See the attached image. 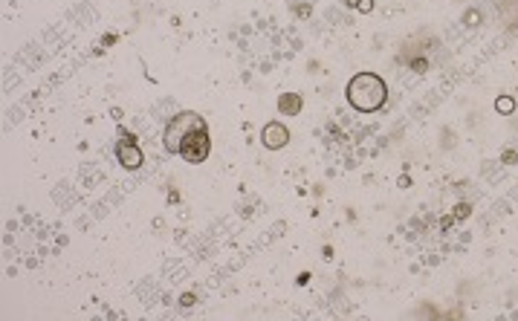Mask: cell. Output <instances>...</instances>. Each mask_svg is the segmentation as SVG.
<instances>
[{"instance_id":"cell-2","label":"cell","mask_w":518,"mask_h":321,"mask_svg":"<svg viewBox=\"0 0 518 321\" xmlns=\"http://www.w3.org/2000/svg\"><path fill=\"white\" fill-rule=\"evenodd\" d=\"M203 125H206V119L200 113H194V110H180L177 116H171V122L165 125L163 134L165 154L180 157V145L186 142V136H191L197 128H203Z\"/></svg>"},{"instance_id":"cell-9","label":"cell","mask_w":518,"mask_h":321,"mask_svg":"<svg viewBox=\"0 0 518 321\" xmlns=\"http://www.w3.org/2000/svg\"><path fill=\"white\" fill-rule=\"evenodd\" d=\"M455 217H469V206L461 203V206H458V212H455Z\"/></svg>"},{"instance_id":"cell-10","label":"cell","mask_w":518,"mask_h":321,"mask_svg":"<svg viewBox=\"0 0 518 321\" xmlns=\"http://www.w3.org/2000/svg\"><path fill=\"white\" fill-rule=\"evenodd\" d=\"M345 6H351V9H356V6H359V0H345Z\"/></svg>"},{"instance_id":"cell-3","label":"cell","mask_w":518,"mask_h":321,"mask_svg":"<svg viewBox=\"0 0 518 321\" xmlns=\"http://www.w3.org/2000/svg\"><path fill=\"white\" fill-rule=\"evenodd\" d=\"M212 154V134H209V125L197 128L194 134L186 136V142L180 145V160H186L189 165H200V162L209 160Z\"/></svg>"},{"instance_id":"cell-7","label":"cell","mask_w":518,"mask_h":321,"mask_svg":"<svg viewBox=\"0 0 518 321\" xmlns=\"http://www.w3.org/2000/svg\"><path fill=\"white\" fill-rule=\"evenodd\" d=\"M495 110L504 113V116L513 113V110H516V99H513V96H498V99H495Z\"/></svg>"},{"instance_id":"cell-6","label":"cell","mask_w":518,"mask_h":321,"mask_svg":"<svg viewBox=\"0 0 518 321\" xmlns=\"http://www.w3.org/2000/svg\"><path fill=\"white\" fill-rule=\"evenodd\" d=\"M301 107H304L301 93H281V99H278V110H281V116H299Z\"/></svg>"},{"instance_id":"cell-1","label":"cell","mask_w":518,"mask_h":321,"mask_svg":"<svg viewBox=\"0 0 518 321\" xmlns=\"http://www.w3.org/2000/svg\"><path fill=\"white\" fill-rule=\"evenodd\" d=\"M345 99H348V105L354 107V110H359V113H377V110H382L385 102H388V87H385L382 76L362 70V73H356V76H351V81H348Z\"/></svg>"},{"instance_id":"cell-4","label":"cell","mask_w":518,"mask_h":321,"mask_svg":"<svg viewBox=\"0 0 518 321\" xmlns=\"http://www.w3.org/2000/svg\"><path fill=\"white\" fill-rule=\"evenodd\" d=\"M116 160L122 168H128V171H137L142 168V162H145V154H142V148L137 145V139L131 134H122V139L116 142Z\"/></svg>"},{"instance_id":"cell-8","label":"cell","mask_w":518,"mask_h":321,"mask_svg":"<svg viewBox=\"0 0 518 321\" xmlns=\"http://www.w3.org/2000/svg\"><path fill=\"white\" fill-rule=\"evenodd\" d=\"M356 9H359L362 15H368V12L374 9V3H371V0H359V6H356Z\"/></svg>"},{"instance_id":"cell-5","label":"cell","mask_w":518,"mask_h":321,"mask_svg":"<svg viewBox=\"0 0 518 321\" xmlns=\"http://www.w3.org/2000/svg\"><path fill=\"white\" fill-rule=\"evenodd\" d=\"M261 142H264L267 151H281V148H287V145H290V131H287V125H281V122H267V125L261 128Z\"/></svg>"}]
</instances>
